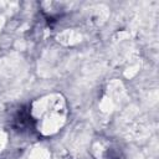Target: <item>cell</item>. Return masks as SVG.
I'll list each match as a JSON object with an SVG mask.
<instances>
[{
    "label": "cell",
    "instance_id": "1",
    "mask_svg": "<svg viewBox=\"0 0 159 159\" xmlns=\"http://www.w3.org/2000/svg\"><path fill=\"white\" fill-rule=\"evenodd\" d=\"M31 116L40 132L43 134H53L66 120V102L60 94L45 96L34 102Z\"/></svg>",
    "mask_w": 159,
    "mask_h": 159
},
{
    "label": "cell",
    "instance_id": "2",
    "mask_svg": "<svg viewBox=\"0 0 159 159\" xmlns=\"http://www.w3.org/2000/svg\"><path fill=\"white\" fill-rule=\"evenodd\" d=\"M93 153L96 159H124L122 150L111 142H99L94 145Z\"/></svg>",
    "mask_w": 159,
    "mask_h": 159
}]
</instances>
